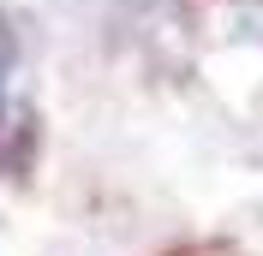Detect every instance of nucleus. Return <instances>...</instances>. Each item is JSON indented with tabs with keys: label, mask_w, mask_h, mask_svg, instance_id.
<instances>
[{
	"label": "nucleus",
	"mask_w": 263,
	"mask_h": 256,
	"mask_svg": "<svg viewBox=\"0 0 263 256\" xmlns=\"http://www.w3.org/2000/svg\"><path fill=\"white\" fill-rule=\"evenodd\" d=\"M12 72H18V42L0 18V167H6V137H12Z\"/></svg>",
	"instance_id": "obj_1"
}]
</instances>
